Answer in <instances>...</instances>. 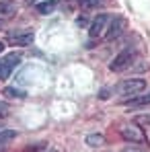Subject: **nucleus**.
<instances>
[{
    "label": "nucleus",
    "mask_w": 150,
    "mask_h": 152,
    "mask_svg": "<svg viewBox=\"0 0 150 152\" xmlns=\"http://www.w3.org/2000/svg\"><path fill=\"white\" fill-rule=\"evenodd\" d=\"M136 124H148L150 126V115H140V117H136Z\"/></svg>",
    "instance_id": "2eb2a0df"
},
{
    "label": "nucleus",
    "mask_w": 150,
    "mask_h": 152,
    "mask_svg": "<svg viewBox=\"0 0 150 152\" xmlns=\"http://www.w3.org/2000/svg\"><path fill=\"white\" fill-rule=\"evenodd\" d=\"M4 97H8V99H25L27 93H25V91H21V88L8 86V88H4Z\"/></svg>",
    "instance_id": "9b49d317"
},
{
    "label": "nucleus",
    "mask_w": 150,
    "mask_h": 152,
    "mask_svg": "<svg viewBox=\"0 0 150 152\" xmlns=\"http://www.w3.org/2000/svg\"><path fill=\"white\" fill-rule=\"evenodd\" d=\"M4 48H6V43H4V41H2V39H0V53H2V51H4Z\"/></svg>",
    "instance_id": "f3484780"
},
{
    "label": "nucleus",
    "mask_w": 150,
    "mask_h": 152,
    "mask_svg": "<svg viewBox=\"0 0 150 152\" xmlns=\"http://www.w3.org/2000/svg\"><path fill=\"white\" fill-rule=\"evenodd\" d=\"M19 62H21L19 53H6L4 58H0V80H6L12 74V70L17 68Z\"/></svg>",
    "instance_id": "20e7f679"
},
{
    "label": "nucleus",
    "mask_w": 150,
    "mask_h": 152,
    "mask_svg": "<svg viewBox=\"0 0 150 152\" xmlns=\"http://www.w3.org/2000/svg\"><path fill=\"white\" fill-rule=\"evenodd\" d=\"M6 111H8V105L4 101H0V115H6Z\"/></svg>",
    "instance_id": "dca6fc26"
},
{
    "label": "nucleus",
    "mask_w": 150,
    "mask_h": 152,
    "mask_svg": "<svg viewBox=\"0 0 150 152\" xmlns=\"http://www.w3.org/2000/svg\"><path fill=\"white\" fill-rule=\"evenodd\" d=\"M103 142H105V138H103L101 134H91V136H86V146H91V148H99V146H103Z\"/></svg>",
    "instance_id": "ddd939ff"
},
{
    "label": "nucleus",
    "mask_w": 150,
    "mask_h": 152,
    "mask_svg": "<svg viewBox=\"0 0 150 152\" xmlns=\"http://www.w3.org/2000/svg\"><path fill=\"white\" fill-rule=\"evenodd\" d=\"M105 0H78V4L84 8V10H93V8H99Z\"/></svg>",
    "instance_id": "4468645a"
},
{
    "label": "nucleus",
    "mask_w": 150,
    "mask_h": 152,
    "mask_svg": "<svg viewBox=\"0 0 150 152\" xmlns=\"http://www.w3.org/2000/svg\"><path fill=\"white\" fill-rule=\"evenodd\" d=\"M2 25H4V23H2V19H0V29H2Z\"/></svg>",
    "instance_id": "6ab92c4d"
},
{
    "label": "nucleus",
    "mask_w": 150,
    "mask_h": 152,
    "mask_svg": "<svg viewBox=\"0 0 150 152\" xmlns=\"http://www.w3.org/2000/svg\"><path fill=\"white\" fill-rule=\"evenodd\" d=\"M125 107H142V105H150V95H146V97H132L130 101H125L124 103Z\"/></svg>",
    "instance_id": "f8f14e48"
},
{
    "label": "nucleus",
    "mask_w": 150,
    "mask_h": 152,
    "mask_svg": "<svg viewBox=\"0 0 150 152\" xmlns=\"http://www.w3.org/2000/svg\"><path fill=\"white\" fill-rule=\"evenodd\" d=\"M121 136H124L125 142H130V144H138V146H146L148 144V138H146L144 129L138 126L136 121L121 127Z\"/></svg>",
    "instance_id": "f257e3e1"
},
{
    "label": "nucleus",
    "mask_w": 150,
    "mask_h": 152,
    "mask_svg": "<svg viewBox=\"0 0 150 152\" xmlns=\"http://www.w3.org/2000/svg\"><path fill=\"white\" fill-rule=\"evenodd\" d=\"M124 152H140V150H124Z\"/></svg>",
    "instance_id": "a211bd4d"
},
{
    "label": "nucleus",
    "mask_w": 150,
    "mask_h": 152,
    "mask_svg": "<svg viewBox=\"0 0 150 152\" xmlns=\"http://www.w3.org/2000/svg\"><path fill=\"white\" fill-rule=\"evenodd\" d=\"M17 2L12 0H0V17H12L17 12Z\"/></svg>",
    "instance_id": "1a4fd4ad"
},
{
    "label": "nucleus",
    "mask_w": 150,
    "mask_h": 152,
    "mask_svg": "<svg viewBox=\"0 0 150 152\" xmlns=\"http://www.w3.org/2000/svg\"><path fill=\"white\" fill-rule=\"evenodd\" d=\"M146 91V80L144 78H130V80H124L117 88H115V93H119V95H124V97H136L138 93H144Z\"/></svg>",
    "instance_id": "f03ea898"
},
{
    "label": "nucleus",
    "mask_w": 150,
    "mask_h": 152,
    "mask_svg": "<svg viewBox=\"0 0 150 152\" xmlns=\"http://www.w3.org/2000/svg\"><path fill=\"white\" fill-rule=\"evenodd\" d=\"M15 138H17L15 129H0V148H4L6 144H10Z\"/></svg>",
    "instance_id": "9d476101"
},
{
    "label": "nucleus",
    "mask_w": 150,
    "mask_h": 152,
    "mask_svg": "<svg viewBox=\"0 0 150 152\" xmlns=\"http://www.w3.org/2000/svg\"><path fill=\"white\" fill-rule=\"evenodd\" d=\"M124 31H125V19L124 17H115V19H111V25L107 27V31H105V39L107 41H113Z\"/></svg>",
    "instance_id": "39448f33"
},
{
    "label": "nucleus",
    "mask_w": 150,
    "mask_h": 152,
    "mask_svg": "<svg viewBox=\"0 0 150 152\" xmlns=\"http://www.w3.org/2000/svg\"><path fill=\"white\" fill-rule=\"evenodd\" d=\"M134 58H136L134 50H132V48H125L124 51H119V53H117V56L111 60L109 70H111V72H124V70H127V68L132 66Z\"/></svg>",
    "instance_id": "7ed1b4c3"
},
{
    "label": "nucleus",
    "mask_w": 150,
    "mask_h": 152,
    "mask_svg": "<svg viewBox=\"0 0 150 152\" xmlns=\"http://www.w3.org/2000/svg\"><path fill=\"white\" fill-rule=\"evenodd\" d=\"M8 41L17 48H29L33 41H35V33L33 31H21V33H10L8 35Z\"/></svg>",
    "instance_id": "423d86ee"
},
{
    "label": "nucleus",
    "mask_w": 150,
    "mask_h": 152,
    "mask_svg": "<svg viewBox=\"0 0 150 152\" xmlns=\"http://www.w3.org/2000/svg\"><path fill=\"white\" fill-rule=\"evenodd\" d=\"M56 8H58V0H45V2L35 4V10H37L39 15H51Z\"/></svg>",
    "instance_id": "6e6552de"
},
{
    "label": "nucleus",
    "mask_w": 150,
    "mask_h": 152,
    "mask_svg": "<svg viewBox=\"0 0 150 152\" xmlns=\"http://www.w3.org/2000/svg\"><path fill=\"white\" fill-rule=\"evenodd\" d=\"M109 21H111L109 15H99V17L91 23V27H89L91 37L97 39V37H101V35H105V31H107V23H109Z\"/></svg>",
    "instance_id": "0eeeda50"
}]
</instances>
